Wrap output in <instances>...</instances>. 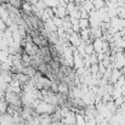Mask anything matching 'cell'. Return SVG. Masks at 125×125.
<instances>
[{
  "label": "cell",
  "instance_id": "3957f363",
  "mask_svg": "<svg viewBox=\"0 0 125 125\" xmlns=\"http://www.w3.org/2000/svg\"><path fill=\"white\" fill-rule=\"evenodd\" d=\"M92 5H94L96 9H101L102 6H104V1H103V0H94V1H92Z\"/></svg>",
  "mask_w": 125,
  "mask_h": 125
},
{
  "label": "cell",
  "instance_id": "277c9868",
  "mask_svg": "<svg viewBox=\"0 0 125 125\" xmlns=\"http://www.w3.org/2000/svg\"><path fill=\"white\" fill-rule=\"evenodd\" d=\"M90 71H91L92 74H97V73H98V63H94V64L91 66Z\"/></svg>",
  "mask_w": 125,
  "mask_h": 125
},
{
  "label": "cell",
  "instance_id": "7a4b0ae2",
  "mask_svg": "<svg viewBox=\"0 0 125 125\" xmlns=\"http://www.w3.org/2000/svg\"><path fill=\"white\" fill-rule=\"evenodd\" d=\"M69 42H72L73 45H75V46H79V45H82L80 39L78 38V35H77V34H72V35L69 37Z\"/></svg>",
  "mask_w": 125,
  "mask_h": 125
},
{
  "label": "cell",
  "instance_id": "6da1fadb",
  "mask_svg": "<svg viewBox=\"0 0 125 125\" xmlns=\"http://www.w3.org/2000/svg\"><path fill=\"white\" fill-rule=\"evenodd\" d=\"M89 26H90L89 18H79V28H80V29L89 28Z\"/></svg>",
  "mask_w": 125,
  "mask_h": 125
}]
</instances>
